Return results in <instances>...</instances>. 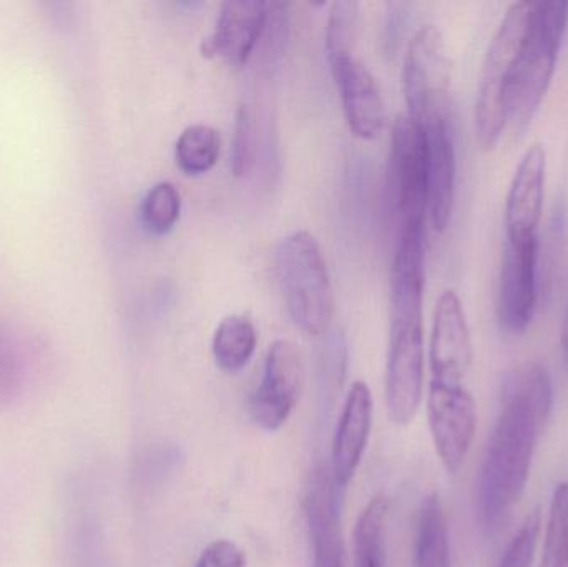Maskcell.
I'll return each instance as SVG.
<instances>
[{"label":"cell","mask_w":568,"mask_h":567,"mask_svg":"<svg viewBox=\"0 0 568 567\" xmlns=\"http://www.w3.org/2000/svg\"><path fill=\"white\" fill-rule=\"evenodd\" d=\"M552 405V378L542 365L527 362L507 373L476 485V515L487 535L503 528L526 493Z\"/></svg>","instance_id":"1"},{"label":"cell","mask_w":568,"mask_h":567,"mask_svg":"<svg viewBox=\"0 0 568 567\" xmlns=\"http://www.w3.org/2000/svg\"><path fill=\"white\" fill-rule=\"evenodd\" d=\"M424 282L426 235L397 239L390 272V332L386 362V406L390 422L409 425L424 385Z\"/></svg>","instance_id":"2"},{"label":"cell","mask_w":568,"mask_h":567,"mask_svg":"<svg viewBox=\"0 0 568 567\" xmlns=\"http://www.w3.org/2000/svg\"><path fill=\"white\" fill-rule=\"evenodd\" d=\"M568 2H530L526 32L507 75L506 129L523 132L542 105L566 37Z\"/></svg>","instance_id":"3"},{"label":"cell","mask_w":568,"mask_h":567,"mask_svg":"<svg viewBox=\"0 0 568 567\" xmlns=\"http://www.w3.org/2000/svg\"><path fill=\"white\" fill-rule=\"evenodd\" d=\"M280 285L287 313L307 335L327 333L336 300L329 272L317 240L310 232H294L283 239L276 252Z\"/></svg>","instance_id":"4"},{"label":"cell","mask_w":568,"mask_h":567,"mask_svg":"<svg viewBox=\"0 0 568 567\" xmlns=\"http://www.w3.org/2000/svg\"><path fill=\"white\" fill-rule=\"evenodd\" d=\"M407 115L419 126L450 120V59L436 26L416 30L404 60Z\"/></svg>","instance_id":"5"},{"label":"cell","mask_w":568,"mask_h":567,"mask_svg":"<svg viewBox=\"0 0 568 567\" xmlns=\"http://www.w3.org/2000/svg\"><path fill=\"white\" fill-rule=\"evenodd\" d=\"M529 6L530 2H516L509 7L484 59L474 119L477 140L486 150L494 149L506 130L504 92L510 65L526 32Z\"/></svg>","instance_id":"6"},{"label":"cell","mask_w":568,"mask_h":567,"mask_svg":"<svg viewBox=\"0 0 568 567\" xmlns=\"http://www.w3.org/2000/svg\"><path fill=\"white\" fill-rule=\"evenodd\" d=\"M389 202L399 233L426 230L427 159L423 129L397 117L389 153Z\"/></svg>","instance_id":"7"},{"label":"cell","mask_w":568,"mask_h":567,"mask_svg":"<svg viewBox=\"0 0 568 567\" xmlns=\"http://www.w3.org/2000/svg\"><path fill=\"white\" fill-rule=\"evenodd\" d=\"M427 418L434 448L450 475L463 469L477 429V405L466 385L429 383Z\"/></svg>","instance_id":"8"},{"label":"cell","mask_w":568,"mask_h":567,"mask_svg":"<svg viewBox=\"0 0 568 567\" xmlns=\"http://www.w3.org/2000/svg\"><path fill=\"white\" fill-rule=\"evenodd\" d=\"M539 236L507 239L500 269L497 318L509 335H523L537 308Z\"/></svg>","instance_id":"9"},{"label":"cell","mask_w":568,"mask_h":567,"mask_svg":"<svg viewBox=\"0 0 568 567\" xmlns=\"http://www.w3.org/2000/svg\"><path fill=\"white\" fill-rule=\"evenodd\" d=\"M304 368L300 348L287 340L270 346L258 388L253 393V422L265 432H278L286 425L300 402Z\"/></svg>","instance_id":"10"},{"label":"cell","mask_w":568,"mask_h":567,"mask_svg":"<svg viewBox=\"0 0 568 567\" xmlns=\"http://www.w3.org/2000/svg\"><path fill=\"white\" fill-rule=\"evenodd\" d=\"M473 340L463 302L453 290L439 296L430 333V382L464 385L473 366Z\"/></svg>","instance_id":"11"},{"label":"cell","mask_w":568,"mask_h":567,"mask_svg":"<svg viewBox=\"0 0 568 567\" xmlns=\"http://www.w3.org/2000/svg\"><path fill=\"white\" fill-rule=\"evenodd\" d=\"M373 393L369 386L364 382H354L344 399L331 443V479L341 495L353 482L366 452L373 428Z\"/></svg>","instance_id":"12"},{"label":"cell","mask_w":568,"mask_h":567,"mask_svg":"<svg viewBox=\"0 0 568 567\" xmlns=\"http://www.w3.org/2000/svg\"><path fill=\"white\" fill-rule=\"evenodd\" d=\"M341 496L331 476L324 469H314L303 502L311 543V567H346L339 522Z\"/></svg>","instance_id":"13"},{"label":"cell","mask_w":568,"mask_h":567,"mask_svg":"<svg viewBox=\"0 0 568 567\" xmlns=\"http://www.w3.org/2000/svg\"><path fill=\"white\" fill-rule=\"evenodd\" d=\"M270 3L258 0H229L220 9L212 36L202 42L205 57L225 60L240 67L255 50L265 33Z\"/></svg>","instance_id":"14"},{"label":"cell","mask_w":568,"mask_h":567,"mask_svg":"<svg viewBox=\"0 0 568 567\" xmlns=\"http://www.w3.org/2000/svg\"><path fill=\"white\" fill-rule=\"evenodd\" d=\"M329 67L351 132L357 139H376L386 122V107L373 73L356 57Z\"/></svg>","instance_id":"15"},{"label":"cell","mask_w":568,"mask_h":567,"mask_svg":"<svg viewBox=\"0 0 568 567\" xmlns=\"http://www.w3.org/2000/svg\"><path fill=\"white\" fill-rule=\"evenodd\" d=\"M547 153L534 143L524 153L510 182L506 202L507 239L539 236L546 199Z\"/></svg>","instance_id":"16"},{"label":"cell","mask_w":568,"mask_h":567,"mask_svg":"<svg viewBox=\"0 0 568 567\" xmlns=\"http://www.w3.org/2000/svg\"><path fill=\"white\" fill-rule=\"evenodd\" d=\"M426 139L427 215L437 232L449 225L456 195V146L450 120L420 126Z\"/></svg>","instance_id":"17"},{"label":"cell","mask_w":568,"mask_h":567,"mask_svg":"<svg viewBox=\"0 0 568 567\" xmlns=\"http://www.w3.org/2000/svg\"><path fill=\"white\" fill-rule=\"evenodd\" d=\"M413 567H453L449 523L439 493H430L417 509Z\"/></svg>","instance_id":"18"},{"label":"cell","mask_w":568,"mask_h":567,"mask_svg":"<svg viewBox=\"0 0 568 567\" xmlns=\"http://www.w3.org/2000/svg\"><path fill=\"white\" fill-rule=\"evenodd\" d=\"M389 502L374 496L354 526V567H387Z\"/></svg>","instance_id":"19"},{"label":"cell","mask_w":568,"mask_h":567,"mask_svg":"<svg viewBox=\"0 0 568 567\" xmlns=\"http://www.w3.org/2000/svg\"><path fill=\"white\" fill-rule=\"evenodd\" d=\"M258 333L246 315H230L222 320L213 336V358L220 369L239 373L255 355Z\"/></svg>","instance_id":"20"},{"label":"cell","mask_w":568,"mask_h":567,"mask_svg":"<svg viewBox=\"0 0 568 567\" xmlns=\"http://www.w3.org/2000/svg\"><path fill=\"white\" fill-rule=\"evenodd\" d=\"M222 140L213 126L205 123L186 126L176 140V163L189 175L210 172L219 162Z\"/></svg>","instance_id":"21"},{"label":"cell","mask_w":568,"mask_h":567,"mask_svg":"<svg viewBox=\"0 0 568 567\" xmlns=\"http://www.w3.org/2000/svg\"><path fill=\"white\" fill-rule=\"evenodd\" d=\"M359 30V3L353 0L334 2L327 16L326 55L329 65L354 57Z\"/></svg>","instance_id":"22"},{"label":"cell","mask_w":568,"mask_h":567,"mask_svg":"<svg viewBox=\"0 0 568 567\" xmlns=\"http://www.w3.org/2000/svg\"><path fill=\"white\" fill-rule=\"evenodd\" d=\"M537 567H568V483L554 489Z\"/></svg>","instance_id":"23"},{"label":"cell","mask_w":568,"mask_h":567,"mask_svg":"<svg viewBox=\"0 0 568 567\" xmlns=\"http://www.w3.org/2000/svg\"><path fill=\"white\" fill-rule=\"evenodd\" d=\"M182 212V196L173 183L162 182L149 190L142 203L143 225L155 235H166Z\"/></svg>","instance_id":"24"},{"label":"cell","mask_w":568,"mask_h":567,"mask_svg":"<svg viewBox=\"0 0 568 567\" xmlns=\"http://www.w3.org/2000/svg\"><path fill=\"white\" fill-rule=\"evenodd\" d=\"M256 153H258V129H256L255 115L248 105H242L236 112L235 133H233V175H248L255 166Z\"/></svg>","instance_id":"25"},{"label":"cell","mask_w":568,"mask_h":567,"mask_svg":"<svg viewBox=\"0 0 568 567\" xmlns=\"http://www.w3.org/2000/svg\"><path fill=\"white\" fill-rule=\"evenodd\" d=\"M540 533H542V515L539 509H534L510 539L496 567H534Z\"/></svg>","instance_id":"26"},{"label":"cell","mask_w":568,"mask_h":567,"mask_svg":"<svg viewBox=\"0 0 568 567\" xmlns=\"http://www.w3.org/2000/svg\"><path fill=\"white\" fill-rule=\"evenodd\" d=\"M195 567H246V555L236 543L216 539L203 549Z\"/></svg>","instance_id":"27"},{"label":"cell","mask_w":568,"mask_h":567,"mask_svg":"<svg viewBox=\"0 0 568 567\" xmlns=\"http://www.w3.org/2000/svg\"><path fill=\"white\" fill-rule=\"evenodd\" d=\"M562 352H564V358H566L567 368H568V306H567L566 318H564V325H562Z\"/></svg>","instance_id":"28"}]
</instances>
